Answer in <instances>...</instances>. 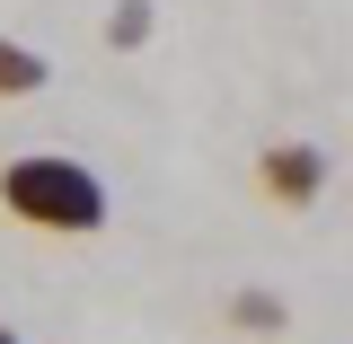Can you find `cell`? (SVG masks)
Returning <instances> with one entry per match:
<instances>
[{
    "label": "cell",
    "instance_id": "6da1fadb",
    "mask_svg": "<svg viewBox=\"0 0 353 344\" xmlns=\"http://www.w3.org/2000/svg\"><path fill=\"white\" fill-rule=\"evenodd\" d=\"M0 212L27 221V230H106V185L80 168V159H9L0 168Z\"/></svg>",
    "mask_w": 353,
    "mask_h": 344
},
{
    "label": "cell",
    "instance_id": "7a4b0ae2",
    "mask_svg": "<svg viewBox=\"0 0 353 344\" xmlns=\"http://www.w3.org/2000/svg\"><path fill=\"white\" fill-rule=\"evenodd\" d=\"M318 185H327V159H318L309 141H283V150H265V194H274L283 212L318 203Z\"/></svg>",
    "mask_w": 353,
    "mask_h": 344
},
{
    "label": "cell",
    "instance_id": "3957f363",
    "mask_svg": "<svg viewBox=\"0 0 353 344\" xmlns=\"http://www.w3.org/2000/svg\"><path fill=\"white\" fill-rule=\"evenodd\" d=\"M36 88H44V53L0 36V97H36Z\"/></svg>",
    "mask_w": 353,
    "mask_h": 344
},
{
    "label": "cell",
    "instance_id": "277c9868",
    "mask_svg": "<svg viewBox=\"0 0 353 344\" xmlns=\"http://www.w3.org/2000/svg\"><path fill=\"white\" fill-rule=\"evenodd\" d=\"M230 318H239V327H283V301H274V292H239Z\"/></svg>",
    "mask_w": 353,
    "mask_h": 344
},
{
    "label": "cell",
    "instance_id": "5b68a950",
    "mask_svg": "<svg viewBox=\"0 0 353 344\" xmlns=\"http://www.w3.org/2000/svg\"><path fill=\"white\" fill-rule=\"evenodd\" d=\"M141 27H150V9H141V0H124V9H115V44H132Z\"/></svg>",
    "mask_w": 353,
    "mask_h": 344
},
{
    "label": "cell",
    "instance_id": "8992f818",
    "mask_svg": "<svg viewBox=\"0 0 353 344\" xmlns=\"http://www.w3.org/2000/svg\"><path fill=\"white\" fill-rule=\"evenodd\" d=\"M0 344H18V336H9V327H0Z\"/></svg>",
    "mask_w": 353,
    "mask_h": 344
}]
</instances>
